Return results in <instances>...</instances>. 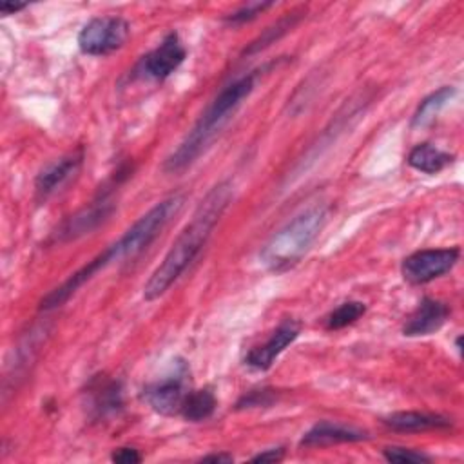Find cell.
<instances>
[{"instance_id": "obj_4", "label": "cell", "mask_w": 464, "mask_h": 464, "mask_svg": "<svg viewBox=\"0 0 464 464\" xmlns=\"http://www.w3.org/2000/svg\"><path fill=\"white\" fill-rule=\"evenodd\" d=\"M326 218L328 210L323 205H314L294 216L263 245L259 252L263 266L270 272H285L297 265L317 239Z\"/></svg>"}, {"instance_id": "obj_25", "label": "cell", "mask_w": 464, "mask_h": 464, "mask_svg": "<svg viewBox=\"0 0 464 464\" xmlns=\"http://www.w3.org/2000/svg\"><path fill=\"white\" fill-rule=\"evenodd\" d=\"M285 459V448H268L265 451H259L250 460L252 462H281Z\"/></svg>"}, {"instance_id": "obj_1", "label": "cell", "mask_w": 464, "mask_h": 464, "mask_svg": "<svg viewBox=\"0 0 464 464\" xmlns=\"http://www.w3.org/2000/svg\"><path fill=\"white\" fill-rule=\"evenodd\" d=\"M185 194L178 192L163 198L154 207H150L145 214H141L112 245H109L102 254L87 261L82 268L71 274L62 285L53 288L42 301L40 310L49 312L62 306L69 301L85 283H89L96 274L105 270L107 266L132 259L141 254L149 245L161 234V230L170 223V219L183 208Z\"/></svg>"}, {"instance_id": "obj_19", "label": "cell", "mask_w": 464, "mask_h": 464, "mask_svg": "<svg viewBox=\"0 0 464 464\" xmlns=\"http://www.w3.org/2000/svg\"><path fill=\"white\" fill-rule=\"evenodd\" d=\"M301 16H303V11H294V13H288L286 16H283L281 20H277L274 25H270V27H266L252 44H250V47H248V51H245V53H248V54H252V53H259L261 49H265V47H268L270 44H274L276 40H279L283 34H286L299 20H301Z\"/></svg>"}, {"instance_id": "obj_24", "label": "cell", "mask_w": 464, "mask_h": 464, "mask_svg": "<svg viewBox=\"0 0 464 464\" xmlns=\"http://www.w3.org/2000/svg\"><path fill=\"white\" fill-rule=\"evenodd\" d=\"M111 460L118 464H136L141 460V455L134 448H118L111 453Z\"/></svg>"}, {"instance_id": "obj_3", "label": "cell", "mask_w": 464, "mask_h": 464, "mask_svg": "<svg viewBox=\"0 0 464 464\" xmlns=\"http://www.w3.org/2000/svg\"><path fill=\"white\" fill-rule=\"evenodd\" d=\"M256 80L257 71H248L228 82L207 105V109L201 112L192 129L185 134L179 145L167 156V160L163 161V170L174 174L190 167L228 123L237 107L250 96L256 87Z\"/></svg>"}, {"instance_id": "obj_9", "label": "cell", "mask_w": 464, "mask_h": 464, "mask_svg": "<svg viewBox=\"0 0 464 464\" xmlns=\"http://www.w3.org/2000/svg\"><path fill=\"white\" fill-rule=\"evenodd\" d=\"M187 58V49L176 31L163 36V40L149 51L136 65L134 72L140 78L163 82L169 78Z\"/></svg>"}, {"instance_id": "obj_2", "label": "cell", "mask_w": 464, "mask_h": 464, "mask_svg": "<svg viewBox=\"0 0 464 464\" xmlns=\"http://www.w3.org/2000/svg\"><path fill=\"white\" fill-rule=\"evenodd\" d=\"M234 196L232 181L223 179L216 183L205 198L199 201L194 210L190 221L174 239L172 246L161 259V263L154 268L147 283L143 285V297L147 301H154L161 297L192 265V261L199 256L205 243L208 241L214 227L219 218L227 210L230 199Z\"/></svg>"}, {"instance_id": "obj_15", "label": "cell", "mask_w": 464, "mask_h": 464, "mask_svg": "<svg viewBox=\"0 0 464 464\" xmlns=\"http://www.w3.org/2000/svg\"><path fill=\"white\" fill-rule=\"evenodd\" d=\"M393 431H430V430H446L451 426V420L440 413L430 411H395L382 420Z\"/></svg>"}, {"instance_id": "obj_16", "label": "cell", "mask_w": 464, "mask_h": 464, "mask_svg": "<svg viewBox=\"0 0 464 464\" xmlns=\"http://www.w3.org/2000/svg\"><path fill=\"white\" fill-rule=\"evenodd\" d=\"M406 161L411 169H415L419 172L437 174L453 161V156L446 150H440L439 147H435L431 143H420L410 150Z\"/></svg>"}, {"instance_id": "obj_18", "label": "cell", "mask_w": 464, "mask_h": 464, "mask_svg": "<svg viewBox=\"0 0 464 464\" xmlns=\"http://www.w3.org/2000/svg\"><path fill=\"white\" fill-rule=\"evenodd\" d=\"M216 406H218V401L214 392L210 388H201V390H192L185 395L179 413L183 415V419L190 422H201L212 417V413L216 411Z\"/></svg>"}, {"instance_id": "obj_13", "label": "cell", "mask_w": 464, "mask_h": 464, "mask_svg": "<svg viewBox=\"0 0 464 464\" xmlns=\"http://www.w3.org/2000/svg\"><path fill=\"white\" fill-rule=\"evenodd\" d=\"M450 314L451 310L444 301L433 299V297H422L417 308L404 321L402 334L406 337L431 335L444 326V323L450 319Z\"/></svg>"}, {"instance_id": "obj_21", "label": "cell", "mask_w": 464, "mask_h": 464, "mask_svg": "<svg viewBox=\"0 0 464 464\" xmlns=\"http://www.w3.org/2000/svg\"><path fill=\"white\" fill-rule=\"evenodd\" d=\"M382 455L388 462H402V464H419V462L431 460V457L422 451H415V450L401 448V446H388L382 450Z\"/></svg>"}, {"instance_id": "obj_14", "label": "cell", "mask_w": 464, "mask_h": 464, "mask_svg": "<svg viewBox=\"0 0 464 464\" xmlns=\"http://www.w3.org/2000/svg\"><path fill=\"white\" fill-rule=\"evenodd\" d=\"M370 435L359 428L341 424V422H330L321 420L314 424L299 440L304 448H317V446H334L343 442H361L366 440Z\"/></svg>"}, {"instance_id": "obj_23", "label": "cell", "mask_w": 464, "mask_h": 464, "mask_svg": "<svg viewBox=\"0 0 464 464\" xmlns=\"http://www.w3.org/2000/svg\"><path fill=\"white\" fill-rule=\"evenodd\" d=\"M276 399V395L272 393V390H252L248 393H245L239 402H237V408H254V406H268L272 404Z\"/></svg>"}, {"instance_id": "obj_22", "label": "cell", "mask_w": 464, "mask_h": 464, "mask_svg": "<svg viewBox=\"0 0 464 464\" xmlns=\"http://www.w3.org/2000/svg\"><path fill=\"white\" fill-rule=\"evenodd\" d=\"M272 5H274V2H248V4L241 5L239 9H236L234 13H230L228 16H225V20L228 24H234V25L246 24V22L257 18L263 11L270 9Z\"/></svg>"}, {"instance_id": "obj_26", "label": "cell", "mask_w": 464, "mask_h": 464, "mask_svg": "<svg viewBox=\"0 0 464 464\" xmlns=\"http://www.w3.org/2000/svg\"><path fill=\"white\" fill-rule=\"evenodd\" d=\"M25 7V4H14V2H0V13L2 14H14L18 11H22Z\"/></svg>"}, {"instance_id": "obj_10", "label": "cell", "mask_w": 464, "mask_h": 464, "mask_svg": "<svg viewBox=\"0 0 464 464\" xmlns=\"http://www.w3.org/2000/svg\"><path fill=\"white\" fill-rule=\"evenodd\" d=\"M85 410L92 420H105L123 410V388L118 379L94 375L85 392Z\"/></svg>"}, {"instance_id": "obj_8", "label": "cell", "mask_w": 464, "mask_h": 464, "mask_svg": "<svg viewBox=\"0 0 464 464\" xmlns=\"http://www.w3.org/2000/svg\"><path fill=\"white\" fill-rule=\"evenodd\" d=\"M460 248H422L406 256L401 263V274L404 281L411 285L430 283L448 274L459 261Z\"/></svg>"}, {"instance_id": "obj_5", "label": "cell", "mask_w": 464, "mask_h": 464, "mask_svg": "<svg viewBox=\"0 0 464 464\" xmlns=\"http://www.w3.org/2000/svg\"><path fill=\"white\" fill-rule=\"evenodd\" d=\"M130 24L116 14L94 16L78 33V47L89 56H107L125 45Z\"/></svg>"}, {"instance_id": "obj_7", "label": "cell", "mask_w": 464, "mask_h": 464, "mask_svg": "<svg viewBox=\"0 0 464 464\" xmlns=\"http://www.w3.org/2000/svg\"><path fill=\"white\" fill-rule=\"evenodd\" d=\"M187 377H188L187 362L183 359H176L172 364V372L147 384L141 392V397L154 411L161 415L179 413L183 399L188 393Z\"/></svg>"}, {"instance_id": "obj_11", "label": "cell", "mask_w": 464, "mask_h": 464, "mask_svg": "<svg viewBox=\"0 0 464 464\" xmlns=\"http://www.w3.org/2000/svg\"><path fill=\"white\" fill-rule=\"evenodd\" d=\"M83 163V150L78 149L65 156H60L47 163L34 178V196L36 201L49 199L54 192H58L69 179H72Z\"/></svg>"}, {"instance_id": "obj_12", "label": "cell", "mask_w": 464, "mask_h": 464, "mask_svg": "<svg viewBox=\"0 0 464 464\" xmlns=\"http://www.w3.org/2000/svg\"><path fill=\"white\" fill-rule=\"evenodd\" d=\"M299 334H301L299 321H295V319L281 321L263 344L252 348L245 355V364L254 370H259V372L268 370L274 364V361L299 337Z\"/></svg>"}, {"instance_id": "obj_6", "label": "cell", "mask_w": 464, "mask_h": 464, "mask_svg": "<svg viewBox=\"0 0 464 464\" xmlns=\"http://www.w3.org/2000/svg\"><path fill=\"white\" fill-rule=\"evenodd\" d=\"M114 210H116V203L112 198V190L111 188H105L103 192L100 190V194L91 201L89 207H83L82 210L65 218L51 232L47 243L62 245V243L74 241L85 234H91L100 225H103L112 216Z\"/></svg>"}, {"instance_id": "obj_17", "label": "cell", "mask_w": 464, "mask_h": 464, "mask_svg": "<svg viewBox=\"0 0 464 464\" xmlns=\"http://www.w3.org/2000/svg\"><path fill=\"white\" fill-rule=\"evenodd\" d=\"M457 94V89L451 85H444L439 91L431 92L430 96H426L419 107L415 109L413 116H411V129H422L426 125H430L439 114L440 111L448 105V102H451V98Z\"/></svg>"}, {"instance_id": "obj_20", "label": "cell", "mask_w": 464, "mask_h": 464, "mask_svg": "<svg viewBox=\"0 0 464 464\" xmlns=\"http://www.w3.org/2000/svg\"><path fill=\"white\" fill-rule=\"evenodd\" d=\"M366 312V304L361 301H344L335 306L324 319L326 330H341L348 324H353Z\"/></svg>"}, {"instance_id": "obj_27", "label": "cell", "mask_w": 464, "mask_h": 464, "mask_svg": "<svg viewBox=\"0 0 464 464\" xmlns=\"http://www.w3.org/2000/svg\"><path fill=\"white\" fill-rule=\"evenodd\" d=\"M201 460L203 462H232L234 457L228 453H210V455L201 457Z\"/></svg>"}]
</instances>
